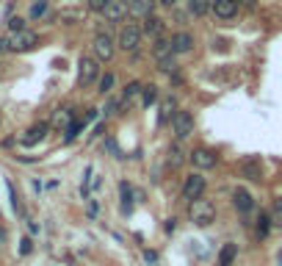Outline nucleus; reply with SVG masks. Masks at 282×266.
<instances>
[{
  "label": "nucleus",
  "mask_w": 282,
  "mask_h": 266,
  "mask_svg": "<svg viewBox=\"0 0 282 266\" xmlns=\"http://www.w3.org/2000/svg\"><path fill=\"white\" fill-rule=\"evenodd\" d=\"M188 217H191V222L197 224V227H208V224L216 222V203L199 197V200L188 203Z\"/></svg>",
  "instance_id": "f257e3e1"
},
{
  "label": "nucleus",
  "mask_w": 282,
  "mask_h": 266,
  "mask_svg": "<svg viewBox=\"0 0 282 266\" xmlns=\"http://www.w3.org/2000/svg\"><path fill=\"white\" fill-rule=\"evenodd\" d=\"M141 39H144V34H141L139 22H122L119 34H116V47L125 53H136L141 47Z\"/></svg>",
  "instance_id": "f03ea898"
},
{
  "label": "nucleus",
  "mask_w": 282,
  "mask_h": 266,
  "mask_svg": "<svg viewBox=\"0 0 282 266\" xmlns=\"http://www.w3.org/2000/svg\"><path fill=\"white\" fill-rule=\"evenodd\" d=\"M92 56L97 58L100 64L111 61L113 56H116V39H113L108 31H97L92 39Z\"/></svg>",
  "instance_id": "7ed1b4c3"
},
{
  "label": "nucleus",
  "mask_w": 282,
  "mask_h": 266,
  "mask_svg": "<svg viewBox=\"0 0 282 266\" xmlns=\"http://www.w3.org/2000/svg\"><path fill=\"white\" fill-rule=\"evenodd\" d=\"M205 189H208V180H205L202 172H191V175L183 177V189H180V197L185 203H194L199 197H205Z\"/></svg>",
  "instance_id": "20e7f679"
},
{
  "label": "nucleus",
  "mask_w": 282,
  "mask_h": 266,
  "mask_svg": "<svg viewBox=\"0 0 282 266\" xmlns=\"http://www.w3.org/2000/svg\"><path fill=\"white\" fill-rule=\"evenodd\" d=\"M100 75H103V70H100V61L94 56H80L78 61V84L83 86H92L100 81Z\"/></svg>",
  "instance_id": "39448f33"
},
{
  "label": "nucleus",
  "mask_w": 282,
  "mask_h": 266,
  "mask_svg": "<svg viewBox=\"0 0 282 266\" xmlns=\"http://www.w3.org/2000/svg\"><path fill=\"white\" fill-rule=\"evenodd\" d=\"M172 133H175L177 141L188 139L191 133H194V114L188 108H177V114L172 117Z\"/></svg>",
  "instance_id": "423d86ee"
},
{
  "label": "nucleus",
  "mask_w": 282,
  "mask_h": 266,
  "mask_svg": "<svg viewBox=\"0 0 282 266\" xmlns=\"http://www.w3.org/2000/svg\"><path fill=\"white\" fill-rule=\"evenodd\" d=\"M34 47H39V34H34L28 28L11 34V39H8V50H14V53H28Z\"/></svg>",
  "instance_id": "0eeeda50"
},
{
  "label": "nucleus",
  "mask_w": 282,
  "mask_h": 266,
  "mask_svg": "<svg viewBox=\"0 0 282 266\" xmlns=\"http://www.w3.org/2000/svg\"><path fill=\"white\" fill-rule=\"evenodd\" d=\"M188 161L194 164L197 172H205V169H213L216 164H219V155L213 153L211 147H194L188 153Z\"/></svg>",
  "instance_id": "6e6552de"
},
{
  "label": "nucleus",
  "mask_w": 282,
  "mask_h": 266,
  "mask_svg": "<svg viewBox=\"0 0 282 266\" xmlns=\"http://www.w3.org/2000/svg\"><path fill=\"white\" fill-rule=\"evenodd\" d=\"M158 0H127V17L130 20H144V17L155 14Z\"/></svg>",
  "instance_id": "1a4fd4ad"
},
{
  "label": "nucleus",
  "mask_w": 282,
  "mask_h": 266,
  "mask_svg": "<svg viewBox=\"0 0 282 266\" xmlns=\"http://www.w3.org/2000/svg\"><path fill=\"white\" fill-rule=\"evenodd\" d=\"M238 8H241V0H213L211 3V11L219 20H233L238 17Z\"/></svg>",
  "instance_id": "9d476101"
},
{
  "label": "nucleus",
  "mask_w": 282,
  "mask_h": 266,
  "mask_svg": "<svg viewBox=\"0 0 282 266\" xmlns=\"http://www.w3.org/2000/svg\"><path fill=\"white\" fill-rule=\"evenodd\" d=\"M241 177H247V180H252V183H257L263 177V161L257 158V155H249V158H244L241 161Z\"/></svg>",
  "instance_id": "9b49d317"
},
{
  "label": "nucleus",
  "mask_w": 282,
  "mask_h": 266,
  "mask_svg": "<svg viewBox=\"0 0 282 266\" xmlns=\"http://www.w3.org/2000/svg\"><path fill=\"white\" fill-rule=\"evenodd\" d=\"M169 42H172L175 56H185V53L194 50V34H191V31H177V34H172Z\"/></svg>",
  "instance_id": "f8f14e48"
},
{
  "label": "nucleus",
  "mask_w": 282,
  "mask_h": 266,
  "mask_svg": "<svg viewBox=\"0 0 282 266\" xmlns=\"http://www.w3.org/2000/svg\"><path fill=\"white\" fill-rule=\"evenodd\" d=\"M163 31H166V20L158 14H149L141 20V34L149 36V39H158V36H163Z\"/></svg>",
  "instance_id": "ddd939ff"
},
{
  "label": "nucleus",
  "mask_w": 282,
  "mask_h": 266,
  "mask_svg": "<svg viewBox=\"0 0 282 266\" xmlns=\"http://www.w3.org/2000/svg\"><path fill=\"white\" fill-rule=\"evenodd\" d=\"M50 133V122H36V125H31L28 131H25V136H22V144H25V147H34V144H39V141L44 139V136H47Z\"/></svg>",
  "instance_id": "4468645a"
},
{
  "label": "nucleus",
  "mask_w": 282,
  "mask_h": 266,
  "mask_svg": "<svg viewBox=\"0 0 282 266\" xmlns=\"http://www.w3.org/2000/svg\"><path fill=\"white\" fill-rule=\"evenodd\" d=\"M103 17H106V22H122L127 17V0H111Z\"/></svg>",
  "instance_id": "2eb2a0df"
},
{
  "label": "nucleus",
  "mask_w": 282,
  "mask_h": 266,
  "mask_svg": "<svg viewBox=\"0 0 282 266\" xmlns=\"http://www.w3.org/2000/svg\"><path fill=\"white\" fill-rule=\"evenodd\" d=\"M233 205H235V211H238V214H249V211L254 208V197L249 194L247 189H235L233 191Z\"/></svg>",
  "instance_id": "dca6fc26"
},
{
  "label": "nucleus",
  "mask_w": 282,
  "mask_h": 266,
  "mask_svg": "<svg viewBox=\"0 0 282 266\" xmlns=\"http://www.w3.org/2000/svg\"><path fill=\"white\" fill-rule=\"evenodd\" d=\"M119 211H122V217H130L133 214V189H130V183L122 180L119 183Z\"/></svg>",
  "instance_id": "f3484780"
},
{
  "label": "nucleus",
  "mask_w": 282,
  "mask_h": 266,
  "mask_svg": "<svg viewBox=\"0 0 282 266\" xmlns=\"http://www.w3.org/2000/svg\"><path fill=\"white\" fill-rule=\"evenodd\" d=\"M152 56H155V61H163V58L175 56V50H172V42H169V39H163V36L152 39Z\"/></svg>",
  "instance_id": "a211bd4d"
},
{
  "label": "nucleus",
  "mask_w": 282,
  "mask_h": 266,
  "mask_svg": "<svg viewBox=\"0 0 282 266\" xmlns=\"http://www.w3.org/2000/svg\"><path fill=\"white\" fill-rule=\"evenodd\" d=\"M271 227H274V222H271V214H263V211H260V217L254 219V236L263 241V238H268Z\"/></svg>",
  "instance_id": "6ab92c4d"
},
{
  "label": "nucleus",
  "mask_w": 282,
  "mask_h": 266,
  "mask_svg": "<svg viewBox=\"0 0 282 266\" xmlns=\"http://www.w3.org/2000/svg\"><path fill=\"white\" fill-rule=\"evenodd\" d=\"M235 258H238V244H233V241H227L224 247L219 250V266H233Z\"/></svg>",
  "instance_id": "aec40b11"
},
{
  "label": "nucleus",
  "mask_w": 282,
  "mask_h": 266,
  "mask_svg": "<svg viewBox=\"0 0 282 266\" xmlns=\"http://www.w3.org/2000/svg\"><path fill=\"white\" fill-rule=\"evenodd\" d=\"M58 20H61L64 25H78V22L86 20V14H83V8H61V11H58Z\"/></svg>",
  "instance_id": "412c9836"
},
{
  "label": "nucleus",
  "mask_w": 282,
  "mask_h": 266,
  "mask_svg": "<svg viewBox=\"0 0 282 266\" xmlns=\"http://www.w3.org/2000/svg\"><path fill=\"white\" fill-rule=\"evenodd\" d=\"M177 114V100L175 97H163L161 100V117H158V122L161 125H166V122H172V117Z\"/></svg>",
  "instance_id": "4be33fe9"
},
{
  "label": "nucleus",
  "mask_w": 282,
  "mask_h": 266,
  "mask_svg": "<svg viewBox=\"0 0 282 266\" xmlns=\"http://www.w3.org/2000/svg\"><path fill=\"white\" fill-rule=\"evenodd\" d=\"M113 84H116V78H113V72H103L97 81V94H103V97H108L113 91Z\"/></svg>",
  "instance_id": "5701e85b"
},
{
  "label": "nucleus",
  "mask_w": 282,
  "mask_h": 266,
  "mask_svg": "<svg viewBox=\"0 0 282 266\" xmlns=\"http://www.w3.org/2000/svg\"><path fill=\"white\" fill-rule=\"evenodd\" d=\"M86 128V119H75V122H70V125H67V131H64V141H67V144H70V141H75L78 139V133L83 131Z\"/></svg>",
  "instance_id": "b1692460"
},
{
  "label": "nucleus",
  "mask_w": 282,
  "mask_h": 266,
  "mask_svg": "<svg viewBox=\"0 0 282 266\" xmlns=\"http://www.w3.org/2000/svg\"><path fill=\"white\" fill-rule=\"evenodd\" d=\"M155 103H158V86L155 84L144 86V89H141V105L149 108V105H155Z\"/></svg>",
  "instance_id": "393cba45"
},
{
  "label": "nucleus",
  "mask_w": 282,
  "mask_h": 266,
  "mask_svg": "<svg viewBox=\"0 0 282 266\" xmlns=\"http://www.w3.org/2000/svg\"><path fill=\"white\" fill-rule=\"evenodd\" d=\"M141 89H144V84H141V81H127V86L122 89V103H130L136 94H141Z\"/></svg>",
  "instance_id": "a878e982"
},
{
  "label": "nucleus",
  "mask_w": 282,
  "mask_h": 266,
  "mask_svg": "<svg viewBox=\"0 0 282 266\" xmlns=\"http://www.w3.org/2000/svg\"><path fill=\"white\" fill-rule=\"evenodd\" d=\"M211 3L213 0H188V11L194 17H205L208 11H211Z\"/></svg>",
  "instance_id": "bb28decb"
},
{
  "label": "nucleus",
  "mask_w": 282,
  "mask_h": 266,
  "mask_svg": "<svg viewBox=\"0 0 282 266\" xmlns=\"http://www.w3.org/2000/svg\"><path fill=\"white\" fill-rule=\"evenodd\" d=\"M44 14H47V0H34L31 8H28V17L31 20H39V17H44Z\"/></svg>",
  "instance_id": "cd10ccee"
},
{
  "label": "nucleus",
  "mask_w": 282,
  "mask_h": 266,
  "mask_svg": "<svg viewBox=\"0 0 282 266\" xmlns=\"http://www.w3.org/2000/svg\"><path fill=\"white\" fill-rule=\"evenodd\" d=\"M166 161H169L172 169H177L180 164H183V150H180V144H172L169 147V158H166Z\"/></svg>",
  "instance_id": "c85d7f7f"
},
{
  "label": "nucleus",
  "mask_w": 282,
  "mask_h": 266,
  "mask_svg": "<svg viewBox=\"0 0 282 266\" xmlns=\"http://www.w3.org/2000/svg\"><path fill=\"white\" fill-rule=\"evenodd\" d=\"M158 70L166 72V75H175V72H177V61H175V56H169V58H163V61H158Z\"/></svg>",
  "instance_id": "c756f323"
},
{
  "label": "nucleus",
  "mask_w": 282,
  "mask_h": 266,
  "mask_svg": "<svg viewBox=\"0 0 282 266\" xmlns=\"http://www.w3.org/2000/svg\"><path fill=\"white\" fill-rule=\"evenodd\" d=\"M92 172H94L92 167L83 169V183H80V197H83V200H89V183H92Z\"/></svg>",
  "instance_id": "7c9ffc66"
},
{
  "label": "nucleus",
  "mask_w": 282,
  "mask_h": 266,
  "mask_svg": "<svg viewBox=\"0 0 282 266\" xmlns=\"http://www.w3.org/2000/svg\"><path fill=\"white\" fill-rule=\"evenodd\" d=\"M271 222H274L277 227H282V197H277V200H274V208H271Z\"/></svg>",
  "instance_id": "2f4dec72"
},
{
  "label": "nucleus",
  "mask_w": 282,
  "mask_h": 266,
  "mask_svg": "<svg viewBox=\"0 0 282 266\" xmlns=\"http://www.w3.org/2000/svg\"><path fill=\"white\" fill-rule=\"evenodd\" d=\"M6 189H8V197H11V208H14L17 214H22V203H20V197H17V191H14V183L6 180Z\"/></svg>",
  "instance_id": "473e14b6"
},
{
  "label": "nucleus",
  "mask_w": 282,
  "mask_h": 266,
  "mask_svg": "<svg viewBox=\"0 0 282 266\" xmlns=\"http://www.w3.org/2000/svg\"><path fill=\"white\" fill-rule=\"evenodd\" d=\"M108 3H111V0H86V8H89V11H94V14H103Z\"/></svg>",
  "instance_id": "72a5a7b5"
},
{
  "label": "nucleus",
  "mask_w": 282,
  "mask_h": 266,
  "mask_svg": "<svg viewBox=\"0 0 282 266\" xmlns=\"http://www.w3.org/2000/svg\"><path fill=\"white\" fill-rule=\"evenodd\" d=\"M119 108H122V97L116 100V97H108V103H106V117H111V114H119Z\"/></svg>",
  "instance_id": "f704fd0d"
},
{
  "label": "nucleus",
  "mask_w": 282,
  "mask_h": 266,
  "mask_svg": "<svg viewBox=\"0 0 282 266\" xmlns=\"http://www.w3.org/2000/svg\"><path fill=\"white\" fill-rule=\"evenodd\" d=\"M70 119H72V111H70V108H64V111H58V114H56V122H53V125L61 128V125H67Z\"/></svg>",
  "instance_id": "c9c22d12"
},
{
  "label": "nucleus",
  "mask_w": 282,
  "mask_h": 266,
  "mask_svg": "<svg viewBox=\"0 0 282 266\" xmlns=\"http://www.w3.org/2000/svg\"><path fill=\"white\" fill-rule=\"evenodd\" d=\"M8 28H11V34L25 31V20H22V17H11V20H8Z\"/></svg>",
  "instance_id": "e433bc0d"
},
{
  "label": "nucleus",
  "mask_w": 282,
  "mask_h": 266,
  "mask_svg": "<svg viewBox=\"0 0 282 266\" xmlns=\"http://www.w3.org/2000/svg\"><path fill=\"white\" fill-rule=\"evenodd\" d=\"M163 230H166V233H175V230H177V219L169 217L166 222H163Z\"/></svg>",
  "instance_id": "4c0bfd02"
},
{
  "label": "nucleus",
  "mask_w": 282,
  "mask_h": 266,
  "mask_svg": "<svg viewBox=\"0 0 282 266\" xmlns=\"http://www.w3.org/2000/svg\"><path fill=\"white\" fill-rule=\"evenodd\" d=\"M31 250H34V241H31V238H22V247H20V252H22V255H28Z\"/></svg>",
  "instance_id": "58836bf2"
},
{
  "label": "nucleus",
  "mask_w": 282,
  "mask_h": 266,
  "mask_svg": "<svg viewBox=\"0 0 282 266\" xmlns=\"http://www.w3.org/2000/svg\"><path fill=\"white\" fill-rule=\"evenodd\" d=\"M144 261H147V264H155V261H158V252H152V250H144Z\"/></svg>",
  "instance_id": "ea45409f"
},
{
  "label": "nucleus",
  "mask_w": 282,
  "mask_h": 266,
  "mask_svg": "<svg viewBox=\"0 0 282 266\" xmlns=\"http://www.w3.org/2000/svg\"><path fill=\"white\" fill-rule=\"evenodd\" d=\"M89 217H97V200H89Z\"/></svg>",
  "instance_id": "a19ab883"
},
{
  "label": "nucleus",
  "mask_w": 282,
  "mask_h": 266,
  "mask_svg": "<svg viewBox=\"0 0 282 266\" xmlns=\"http://www.w3.org/2000/svg\"><path fill=\"white\" fill-rule=\"evenodd\" d=\"M158 3H161V6H169V8L177 6V0H158Z\"/></svg>",
  "instance_id": "79ce46f5"
},
{
  "label": "nucleus",
  "mask_w": 282,
  "mask_h": 266,
  "mask_svg": "<svg viewBox=\"0 0 282 266\" xmlns=\"http://www.w3.org/2000/svg\"><path fill=\"white\" fill-rule=\"evenodd\" d=\"M3 50H8V39H0V53H3Z\"/></svg>",
  "instance_id": "37998d69"
},
{
  "label": "nucleus",
  "mask_w": 282,
  "mask_h": 266,
  "mask_svg": "<svg viewBox=\"0 0 282 266\" xmlns=\"http://www.w3.org/2000/svg\"><path fill=\"white\" fill-rule=\"evenodd\" d=\"M0 241H6V230L3 227H0Z\"/></svg>",
  "instance_id": "c03bdc74"
},
{
  "label": "nucleus",
  "mask_w": 282,
  "mask_h": 266,
  "mask_svg": "<svg viewBox=\"0 0 282 266\" xmlns=\"http://www.w3.org/2000/svg\"><path fill=\"white\" fill-rule=\"evenodd\" d=\"M280 264H282V255H280Z\"/></svg>",
  "instance_id": "a18cd8bd"
},
{
  "label": "nucleus",
  "mask_w": 282,
  "mask_h": 266,
  "mask_svg": "<svg viewBox=\"0 0 282 266\" xmlns=\"http://www.w3.org/2000/svg\"><path fill=\"white\" fill-rule=\"evenodd\" d=\"M0 122H3V117H0Z\"/></svg>",
  "instance_id": "49530a36"
},
{
  "label": "nucleus",
  "mask_w": 282,
  "mask_h": 266,
  "mask_svg": "<svg viewBox=\"0 0 282 266\" xmlns=\"http://www.w3.org/2000/svg\"><path fill=\"white\" fill-rule=\"evenodd\" d=\"M149 266H155V264H149Z\"/></svg>",
  "instance_id": "de8ad7c7"
}]
</instances>
